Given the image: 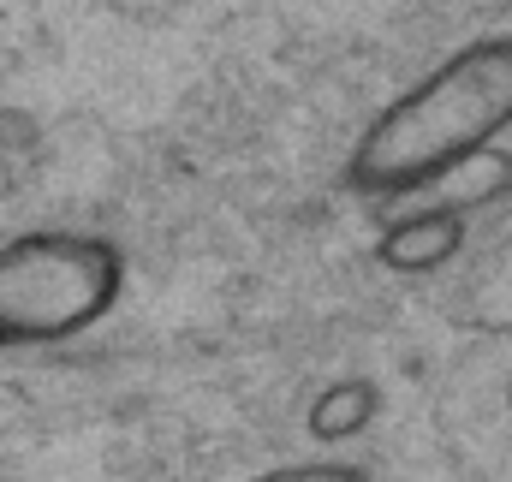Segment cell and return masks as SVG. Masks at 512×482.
<instances>
[{
	"mask_svg": "<svg viewBox=\"0 0 512 482\" xmlns=\"http://www.w3.org/2000/svg\"><path fill=\"white\" fill-rule=\"evenodd\" d=\"M512 131V36H477L429 66L364 125L346 179L364 197H411L453 161Z\"/></svg>",
	"mask_w": 512,
	"mask_h": 482,
	"instance_id": "obj_1",
	"label": "cell"
},
{
	"mask_svg": "<svg viewBox=\"0 0 512 482\" xmlns=\"http://www.w3.org/2000/svg\"><path fill=\"white\" fill-rule=\"evenodd\" d=\"M126 292V256L96 233H18L0 244V346H54L96 328Z\"/></svg>",
	"mask_w": 512,
	"mask_h": 482,
	"instance_id": "obj_2",
	"label": "cell"
},
{
	"mask_svg": "<svg viewBox=\"0 0 512 482\" xmlns=\"http://www.w3.org/2000/svg\"><path fill=\"white\" fill-rule=\"evenodd\" d=\"M465 250V215L447 209H411L399 221H387V233L376 239V262L393 274H435Z\"/></svg>",
	"mask_w": 512,
	"mask_h": 482,
	"instance_id": "obj_3",
	"label": "cell"
},
{
	"mask_svg": "<svg viewBox=\"0 0 512 482\" xmlns=\"http://www.w3.org/2000/svg\"><path fill=\"white\" fill-rule=\"evenodd\" d=\"M411 197H417V209H447V215H465V221H471L477 209L512 197V149L489 143V149L453 161L447 173H435L429 185H417Z\"/></svg>",
	"mask_w": 512,
	"mask_h": 482,
	"instance_id": "obj_4",
	"label": "cell"
},
{
	"mask_svg": "<svg viewBox=\"0 0 512 482\" xmlns=\"http://www.w3.org/2000/svg\"><path fill=\"white\" fill-rule=\"evenodd\" d=\"M251 482H370V471H358L346 459H298V465H274Z\"/></svg>",
	"mask_w": 512,
	"mask_h": 482,
	"instance_id": "obj_5",
	"label": "cell"
}]
</instances>
